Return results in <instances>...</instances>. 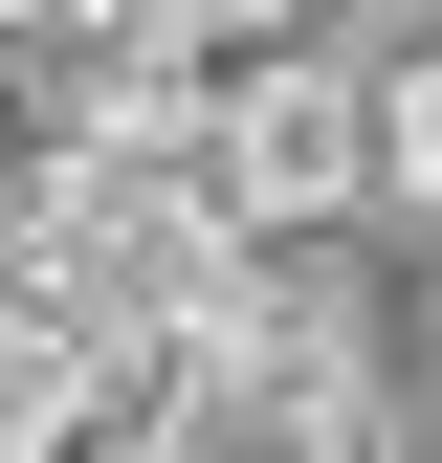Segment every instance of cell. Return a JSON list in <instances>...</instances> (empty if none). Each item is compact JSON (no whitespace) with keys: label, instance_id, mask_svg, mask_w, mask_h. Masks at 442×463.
<instances>
[{"label":"cell","instance_id":"obj_4","mask_svg":"<svg viewBox=\"0 0 442 463\" xmlns=\"http://www.w3.org/2000/svg\"><path fill=\"white\" fill-rule=\"evenodd\" d=\"M376 133H399V199L442 221V44H399V89H376Z\"/></svg>","mask_w":442,"mask_h":463},{"label":"cell","instance_id":"obj_3","mask_svg":"<svg viewBox=\"0 0 442 463\" xmlns=\"http://www.w3.org/2000/svg\"><path fill=\"white\" fill-rule=\"evenodd\" d=\"M178 67H288V0H133Z\"/></svg>","mask_w":442,"mask_h":463},{"label":"cell","instance_id":"obj_2","mask_svg":"<svg viewBox=\"0 0 442 463\" xmlns=\"http://www.w3.org/2000/svg\"><path fill=\"white\" fill-rule=\"evenodd\" d=\"M133 463H399V420H376L354 354H199Z\"/></svg>","mask_w":442,"mask_h":463},{"label":"cell","instance_id":"obj_1","mask_svg":"<svg viewBox=\"0 0 442 463\" xmlns=\"http://www.w3.org/2000/svg\"><path fill=\"white\" fill-rule=\"evenodd\" d=\"M199 177L244 199L265 243H332L354 199H399V133H376L354 67H310V44H288V67H221V155H199Z\"/></svg>","mask_w":442,"mask_h":463}]
</instances>
